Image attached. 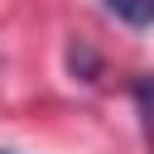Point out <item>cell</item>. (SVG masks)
I'll return each instance as SVG.
<instances>
[{
    "label": "cell",
    "instance_id": "obj_3",
    "mask_svg": "<svg viewBox=\"0 0 154 154\" xmlns=\"http://www.w3.org/2000/svg\"><path fill=\"white\" fill-rule=\"evenodd\" d=\"M0 154H10V149H0Z\"/></svg>",
    "mask_w": 154,
    "mask_h": 154
},
{
    "label": "cell",
    "instance_id": "obj_1",
    "mask_svg": "<svg viewBox=\"0 0 154 154\" xmlns=\"http://www.w3.org/2000/svg\"><path fill=\"white\" fill-rule=\"evenodd\" d=\"M120 24H130V29H149L154 24V0H101Z\"/></svg>",
    "mask_w": 154,
    "mask_h": 154
},
{
    "label": "cell",
    "instance_id": "obj_2",
    "mask_svg": "<svg viewBox=\"0 0 154 154\" xmlns=\"http://www.w3.org/2000/svg\"><path fill=\"white\" fill-rule=\"evenodd\" d=\"M135 106L144 116V130H149V144H154V72L135 82Z\"/></svg>",
    "mask_w": 154,
    "mask_h": 154
}]
</instances>
